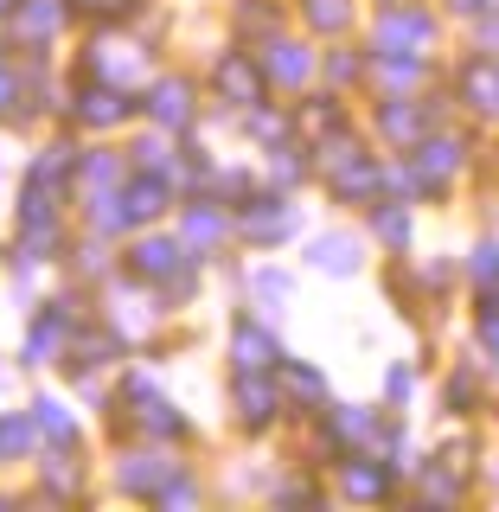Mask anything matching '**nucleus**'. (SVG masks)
<instances>
[{
  "mask_svg": "<svg viewBox=\"0 0 499 512\" xmlns=\"http://www.w3.org/2000/svg\"><path fill=\"white\" fill-rule=\"evenodd\" d=\"M237 365H244V372H263V365H276V346H269L256 327H244L237 333Z\"/></svg>",
  "mask_w": 499,
  "mask_h": 512,
  "instance_id": "1",
  "label": "nucleus"
},
{
  "mask_svg": "<svg viewBox=\"0 0 499 512\" xmlns=\"http://www.w3.org/2000/svg\"><path fill=\"white\" fill-rule=\"evenodd\" d=\"M218 84L231 90L237 103H250V96H256V71H250L244 58H224V64H218Z\"/></svg>",
  "mask_w": 499,
  "mask_h": 512,
  "instance_id": "2",
  "label": "nucleus"
},
{
  "mask_svg": "<svg viewBox=\"0 0 499 512\" xmlns=\"http://www.w3.org/2000/svg\"><path fill=\"white\" fill-rule=\"evenodd\" d=\"M468 96L480 109H499V71H493V64H474V71H468Z\"/></svg>",
  "mask_w": 499,
  "mask_h": 512,
  "instance_id": "3",
  "label": "nucleus"
},
{
  "mask_svg": "<svg viewBox=\"0 0 499 512\" xmlns=\"http://www.w3.org/2000/svg\"><path fill=\"white\" fill-rule=\"evenodd\" d=\"M154 116L180 128V122H186V84H160V90H154Z\"/></svg>",
  "mask_w": 499,
  "mask_h": 512,
  "instance_id": "4",
  "label": "nucleus"
},
{
  "mask_svg": "<svg viewBox=\"0 0 499 512\" xmlns=\"http://www.w3.org/2000/svg\"><path fill=\"white\" fill-rule=\"evenodd\" d=\"M160 205H167V186H160V180H141L135 192H128V212H135V218H154Z\"/></svg>",
  "mask_w": 499,
  "mask_h": 512,
  "instance_id": "5",
  "label": "nucleus"
},
{
  "mask_svg": "<svg viewBox=\"0 0 499 512\" xmlns=\"http://www.w3.org/2000/svg\"><path fill=\"white\" fill-rule=\"evenodd\" d=\"M384 39H391V45L410 39L416 45V39H429V20H423V13H397V20H384Z\"/></svg>",
  "mask_w": 499,
  "mask_h": 512,
  "instance_id": "6",
  "label": "nucleus"
},
{
  "mask_svg": "<svg viewBox=\"0 0 499 512\" xmlns=\"http://www.w3.org/2000/svg\"><path fill=\"white\" fill-rule=\"evenodd\" d=\"M237 397H244V416H250V423H263V416H276V397H269L263 384H237Z\"/></svg>",
  "mask_w": 499,
  "mask_h": 512,
  "instance_id": "7",
  "label": "nucleus"
},
{
  "mask_svg": "<svg viewBox=\"0 0 499 512\" xmlns=\"http://www.w3.org/2000/svg\"><path fill=\"white\" fill-rule=\"evenodd\" d=\"M135 263L148 269V276H167V269H180V250H173V244H148V250L135 256Z\"/></svg>",
  "mask_w": 499,
  "mask_h": 512,
  "instance_id": "8",
  "label": "nucleus"
},
{
  "mask_svg": "<svg viewBox=\"0 0 499 512\" xmlns=\"http://www.w3.org/2000/svg\"><path fill=\"white\" fill-rule=\"evenodd\" d=\"M122 109H128V103H122V96H109V90H96V96H84V116H90V122H116Z\"/></svg>",
  "mask_w": 499,
  "mask_h": 512,
  "instance_id": "9",
  "label": "nucleus"
},
{
  "mask_svg": "<svg viewBox=\"0 0 499 512\" xmlns=\"http://www.w3.org/2000/svg\"><path fill=\"white\" fill-rule=\"evenodd\" d=\"M39 429H45L52 442H71V416H64L58 404H39Z\"/></svg>",
  "mask_w": 499,
  "mask_h": 512,
  "instance_id": "10",
  "label": "nucleus"
},
{
  "mask_svg": "<svg viewBox=\"0 0 499 512\" xmlns=\"http://www.w3.org/2000/svg\"><path fill=\"white\" fill-rule=\"evenodd\" d=\"M314 263H327V269H352V244L327 237V244H314Z\"/></svg>",
  "mask_w": 499,
  "mask_h": 512,
  "instance_id": "11",
  "label": "nucleus"
},
{
  "mask_svg": "<svg viewBox=\"0 0 499 512\" xmlns=\"http://www.w3.org/2000/svg\"><path fill=\"white\" fill-rule=\"evenodd\" d=\"M301 71H308V58L295 45H276V77H301Z\"/></svg>",
  "mask_w": 499,
  "mask_h": 512,
  "instance_id": "12",
  "label": "nucleus"
},
{
  "mask_svg": "<svg viewBox=\"0 0 499 512\" xmlns=\"http://www.w3.org/2000/svg\"><path fill=\"white\" fill-rule=\"evenodd\" d=\"M346 487H352V493H384V474H378V468H352Z\"/></svg>",
  "mask_w": 499,
  "mask_h": 512,
  "instance_id": "13",
  "label": "nucleus"
},
{
  "mask_svg": "<svg viewBox=\"0 0 499 512\" xmlns=\"http://www.w3.org/2000/svg\"><path fill=\"white\" fill-rule=\"evenodd\" d=\"M13 448H26V423L7 416V423H0V455H13Z\"/></svg>",
  "mask_w": 499,
  "mask_h": 512,
  "instance_id": "14",
  "label": "nucleus"
},
{
  "mask_svg": "<svg viewBox=\"0 0 499 512\" xmlns=\"http://www.w3.org/2000/svg\"><path fill=\"white\" fill-rule=\"evenodd\" d=\"M308 13H314V20H320V26H340V20H346V13H340V0H314V7H308Z\"/></svg>",
  "mask_w": 499,
  "mask_h": 512,
  "instance_id": "15",
  "label": "nucleus"
},
{
  "mask_svg": "<svg viewBox=\"0 0 499 512\" xmlns=\"http://www.w3.org/2000/svg\"><path fill=\"white\" fill-rule=\"evenodd\" d=\"M378 231L391 237V244H404V212H384V218H378Z\"/></svg>",
  "mask_w": 499,
  "mask_h": 512,
  "instance_id": "16",
  "label": "nucleus"
},
{
  "mask_svg": "<svg viewBox=\"0 0 499 512\" xmlns=\"http://www.w3.org/2000/svg\"><path fill=\"white\" fill-rule=\"evenodd\" d=\"M84 7H122V0H84Z\"/></svg>",
  "mask_w": 499,
  "mask_h": 512,
  "instance_id": "17",
  "label": "nucleus"
},
{
  "mask_svg": "<svg viewBox=\"0 0 499 512\" xmlns=\"http://www.w3.org/2000/svg\"><path fill=\"white\" fill-rule=\"evenodd\" d=\"M0 7H7V0H0Z\"/></svg>",
  "mask_w": 499,
  "mask_h": 512,
  "instance_id": "18",
  "label": "nucleus"
}]
</instances>
